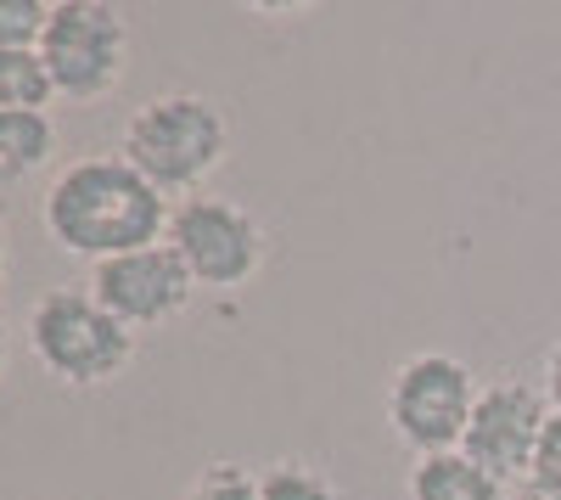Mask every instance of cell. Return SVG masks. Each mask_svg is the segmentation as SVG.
Returning <instances> with one entry per match:
<instances>
[{
	"mask_svg": "<svg viewBox=\"0 0 561 500\" xmlns=\"http://www.w3.org/2000/svg\"><path fill=\"white\" fill-rule=\"evenodd\" d=\"M174 203L124 152H84L51 174L39 197V225L73 259H118L169 237Z\"/></svg>",
	"mask_w": 561,
	"mask_h": 500,
	"instance_id": "6da1fadb",
	"label": "cell"
},
{
	"mask_svg": "<svg viewBox=\"0 0 561 500\" xmlns=\"http://www.w3.org/2000/svg\"><path fill=\"white\" fill-rule=\"evenodd\" d=\"M118 152L152 180L163 197H197L219 174L230 152V124L219 102L197 96V90H163V96L140 102L124 124Z\"/></svg>",
	"mask_w": 561,
	"mask_h": 500,
	"instance_id": "7a4b0ae2",
	"label": "cell"
},
{
	"mask_svg": "<svg viewBox=\"0 0 561 500\" xmlns=\"http://www.w3.org/2000/svg\"><path fill=\"white\" fill-rule=\"evenodd\" d=\"M28 354L57 388L90 394L107 388L135 366V332L90 293V287H51L28 309Z\"/></svg>",
	"mask_w": 561,
	"mask_h": 500,
	"instance_id": "3957f363",
	"label": "cell"
},
{
	"mask_svg": "<svg viewBox=\"0 0 561 500\" xmlns=\"http://www.w3.org/2000/svg\"><path fill=\"white\" fill-rule=\"evenodd\" d=\"M483 383L472 377V366L444 349L410 354L404 366L388 377L382 394V417L393 428V439L410 450V456H444V450H460L466 428H472V405H478Z\"/></svg>",
	"mask_w": 561,
	"mask_h": 500,
	"instance_id": "277c9868",
	"label": "cell"
},
{
	"mask_svg": "<svg viewBox=\"0 0 561 500\" xmlns=\"http://www.w3.org/2000/svg\"><path fill=\"white\" fill-rule=\"evenodd\" d=\"M163 242L192 270L197 293H242L264 270V253H270L259 214L219 192H197V197L174 203Z\"/></svg>",
	"mask_w": 561,
	"mask_h": 500,
	"instance_id": "5b68a950",
	"label": "cell"
},
{
	"mask_svg": "<svg viewBox=\"0 0 561 500\" xmlns=\"http://www.w3.org/2000/svg\"><path fill=\"white\" fill-rule=\"evenodd\" d=\"M39 63L62 102H102L129 73V18L107 0H57L39 39Z\"/></svg>",
	"mask_w": 561,
	"mask_h": 500,
	"instance_id": "8992f818",
	"label": "cell"
},
{
	"mask_svg": "<svg viewBox=\"0 0 561 500\" xmlns=\"http://www.w3.org/2000/svg\"><path fill=\"white\" fill-rule=\"evenodd\" d=\"M84 287L96 293L135 338L152 332V327L180 321V315L192 309V298H197L192 270L180 264V253L169 242H152V248H135V253L90 264V282Z\"/></svg>",
	"mask_w": 561,
	"mask_h": 500,
	"instance_id": "52a82bcc",
	"label": "cell"
},
{
	"mask_svg": "<svg viewBox=\"0 0 561 500\" xmlns=\"http://www.w3.org/2000/svg\"><path fill=\"white\" fill-rule=\"evenodd\" d=\"M545 422H550L545 388H534L523 377H500V383H483V394L472 405V428H466L460 450L489 478H500V484L523 478L528 484V467H534V450H539Z\"/></svg>",
	"mask_w": 561,
	"mask_h": 500,
	"instance_id": "ba28073f",
	"label": "cell"
},
{
	"mask_svg": "<svg viewBox=\"0 0 561 500\" xmlns=\"http://www.w3.org/2000/svg\"><path fill=\"white\" fill-rule=\"evenodd\" d=\"M404 500H505V484L489 478L466 450H444V456H421L410 467Z\"/></svg>",
	"mask_w": 561,
	"mask_h": 500,
	"instance_id": "9c48e42d",
	"label": "cell"
},
{
	"mask_svg": "<svg viewBox=\"0 0 561 500\" xmlns=\"http://www.w3.org/2000/svg\"><path fill=\"white\" fill-rule=\"evenodd\" d=\"M57 124L51 113H0V192L23 186L57 158Z\"/></svg>",
	"mask_w": 561,
	"mask_h": 500,
	"instance_id": "30bf717a",
	"label": "cell"
},
{
	"mask_svg": "<svg viewBox=\"0 0 561 500\" xmlns=\"http://www.w3.org/2000/svg\"><path fill=\"white\" fill-rule=\"evenodd\" d=\"M45 102H57V84L39 52H0V113H45Z\"/></svg>",
	"mask_w": 561,
	"mask_h": 500,
	"instance_id": "8fae6325",
	"label": "cell"
},
{
	"mask_svg": "<svg viewBox=\"0 0 561 500\" xmlns=\"http://www.w3.org/2000/svg\"><path fill=\"white\" fill-rule=\"evenodd\" d=\"M259 500H348V495L309 462H270L259 473Z\"/></svg>",
	"mask_w": 561,
	"mask_h": 500,
	"instance_id": "7c38bea8",
	"label": "cell"
},
{
	"mask_svg": "<svg viewBox=\"0 0 561 500\" xmlns=\"http://www.w3.org/2000/svg\"><path fill=\"white\" fill-rule=\"evenodd\" d=\"M51 7L45 0H0V52H39Z\"/></svg>",
	"mask_w": 561,
	"mask_h": 500,
	"instance_id": "4fadbf2b",
	"label": "cell"
},
{
	"mask_svg": "<svg viewBox=\"0 0 561 500\" xmlns=\"http://www.w3.org/2000/svg\"><path fill=\"white\" fill-rule=\"evenodd\" d=\"M180 500H259V473H248L237 462H214L180 489Z\"/></svg>",
	"mask_w": 561,
	"mask_h": 500,
	"instance_id": "5bb4252c",
	"label": "cell"
},
{
	"mask_svg": "<svg viewBox=\"0 0 561 500\" xmlns=\"http://www.w3.org/2000/svg\"><path fill=\"white\" fill-rule=\"evenodd\" d=\"M528 484H534V489H545V495H561V411H550V422H545V433H539V450H534Z\"/></svg>",
	"mask_w": 561,
	"mask_h": 500,
	"instance_id": "9a60e30c",
	"label": "cell"
},
{
	"mask_svg": "<svg viewBox=\"0 0 561 500\" xmlns=\"http://www.w3.org/2000/svg\"><path fill=\"white\" fill-rule=\"evenodd\" d=\"M545 399H550V411H561V338L545 354Z\"/></svg>",
	"mask_w": 561,
	"mask_h": 500,
	"instance_id": "2e32d148",
	"label": "cell"
},
{
	"mask_svg": "<svg viewBox=\"0 0 561 500\" xmlns=\"http://www.w3.org/2000/svg\"><path fill=\"white\" fill-rule=\"evenodd\" d=\"M12 366V321H7V309H0V377H7Z\"/></svg>",
	"mask_w": 561,
	"mask_h": 500,
	"instance_id": "e0dca14e",
	"label": "cell"
},
{
	"mask_svg": "<svg viewBox=\"0 0 561 500\" xmlns=\"http://www.w3.org/2000/svg\"><path fill=\"white\" fill-rule=\"evenodd\" d=\"M505 500H561V495H545V489H534V484H523V489H511Z\"/></svg>",
	"mask_w": 561,
	"mask_h": 500,
	"instance_id": "ac0fdd59",
	"label": "cell"
},
{
	"mask_svg": "<svg viewBox=\"0 0 561 500\" xmlns=\"http://www.w3.org/2000/svg\"><path fill=\"white\" fill-rule=\"evenodd\" d=\"M7 264H12V248H7V225H0V282H7Z\"/></svg>",
	"mask_w": 561,
	"mask_h": 500,
	"instance_id": "d6986e66",
	"label": "cell"
}]
</instances>
